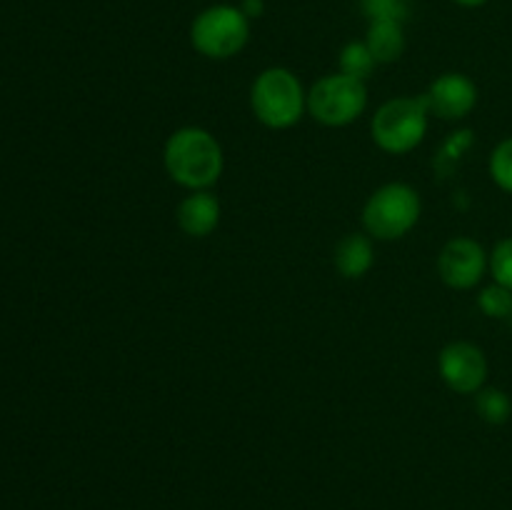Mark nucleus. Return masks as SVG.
<instances>
[{
	"instance_id": "obj_14",
	"label": "nucleus",
	"mask_w": 512,
	"mask_h": 510,
	"mask_svg": "<svg viewBox=\"0 0 512 510\" xmlns=\"http://www.w3.org/2000/svg\"><path fill=\"white\" fill-rule=\"evenodd\" d=\"M338 63H340V73L358 80L368 78V75L375 70V65H378L375 63L373 53H370V48L365 45V40L363 43H360V40H350V43L340 50Z\"/></svg>"
},
{
	"instance_id": "obj_5",
	"label": "nucleus",
	"mask_w": 512,
	"mask_h": 510,
	"mask_svg": "<svg viewBox=\"0 0 512 510\" xmlns=\"http://www.w3.org/2000/svg\"><path fill=\"white\" fill-rule=\"evenodd\" d=\"M250 40V18L240 5H210L190 23V45L210 60H230Z\"/></svg>"
},
{
	"instance_id": "obj_7",
	"label": "nucleus",
	"mask_w": 512,
	"mask_h": 510,
	"mask_svg": "<svg viewBox=\"0 0 512 510\" xmlns=\"http://www.w3.org/2000/svg\"><path fill=\"white\" fill-rule=\"evenodd\" d=\"M490 365L483 348L470 340H453L438 355V375L453 393L475 395L488 383Z\"/></svg>"
},
{
	"instance_id": "obj_15",
	"label": "nucleus",
	"mask_w": 512,
	"mask_h": 510,
	"mask_svg": "<svg viewBox=\"0 0 512 510\" xmlns=\"http://www.w3.org/2000/svg\"><path fill=\"white\" fill-rule=\"evenodd\" d=\"M478 308L483 310V315H488L493 320L512 318V290L503 288L498 283L485 285L478 293Z\"/></svg>"
},
{
	"instance_id": "obj_12",
	"label": "nucleus",
	"mask_w": 512,
	"mask_h": 510,
	"mask_svg": "<svg viewBox=\"0 0 512 510\" xmlns=\"http://www.w3.org/2000/svg\"><path fill=\"white\" fill-rule=\"evenodd\" d=\"M365 45L373 53L375 63L388 65L400 60L405 53V33L403 23H393V20H375L370 23L368 35H365Z\"/></svg>"
},
{
	"instance_id": "obj_13",
	"label": "nucleus",
	"mask_w": 512,
	"mask_h": 510,
	"mask_svg": "<svg viewBox=\"0 0 512 510\" xmlns=\"http://www.w3.org/2000/svg\"><path fill=\"white\" fill-rule=\"evenodd\" d=\"M475 410L490 425H505L512 418V398L503 388H483L475 393Z\"/></svg>"
},
{
	"instance_id": "obj_16",
	"label": "nucleus",
	"mask_w": 512,
	"mask_h": 510,
	"mask_svg": "<svg viewBox=\"0 0 512 510\" xmlns=\"http://www.w3.org/2000/svg\"><path fill=\"white\" fill-rule=\"evenodd\" d=\"M488 173L500 190L512 195V135L500 140L488 160Z\"/></svg>"
},
{
	"instance_id": "obj_9",
	"label": "nucleus",
	"mask_w": 512,
	"mask_h": 510,
	"mask_svg": "<svg viewBox=\"0 0 512 510\" xmlns=\"http://www.w3.org/2000/svg\"><path fill=\"white\" fill-rule=\"evenodd\" d=\"M430 115L440 120H463L478 105V85L465 73H443L423 93Z\"/></svg>"
},
{
	"instance_id": "obj_20",
	"label": "nucleus",
	"mask_w": 512,
	"mask_h": 510,
	"mask_svg": "<svg viewBox=\"0 0 512 510\" xmlns=\"http://www.w3.org/2000/svg\"><path fill=\"white\" fill-rule=\"evenodd\" d=\"M240 10H243V13L253 20V18H260V15H263L265 3L263 0H243V3H240Z\"/></svg>"
},
{
	"instance_id": "obj_4",
	"label": "nucleus",
	"mask_w": 512,
	"mask_h": 510,
	"mask_svg": "<svg viewBox=\"0 0 512 510\" xmlns=\"http://www.w3.org/2000/svg\"><path fill=\"white\" fill-rule=\"evenodd\" d=\"M430 108L423 95L393 98L375 110L370 120V138L383 153L408 155L428 135Z\"/></svg>"
},
{
	"instance_id": "obj_19",
	"label": "nucleus",
	"mask_w": 512,
	"mask_h": 510,
	"mask_svg": "<svg viewBox=\"0 0 512 510\" xmlns=\"http://www.w3.org/2000/svg\"><path fill=\"white\" fill-rule=\"evenodd\" d=\"M470 145H473V133H470V130H458V133L450 135L443 143V150L438 153V158H435V170L448 175L450 170H453L455 160L463 158V153Z\"/></svg>"
},
{
	"instance_id": "obj_11",
	"label": "nucleus",
	"mask_w": 512,
	"mask_h": 510,
	"mask_svg": "<svg viewBox=\"0 0 512 510\" xmlns=\"http://www.w3.org/2000/svg\"><path fill=\"white\" fill-rule=\"evenodd\" d=\"M335 270L348 280H360L373 270L375 245L368 233H348L333 253Z\"/></svg>"
},
{
	"instance_id": "obj_21",
	"label": "nucleus",
	"mask_w": 512,
	"mask_h": 510,
	"mask_svg": "<svg viewBox=\"0 0 512 510\" xmlns=\"http://www.w3.org/2000/svg\"><path fill=\"white\" fill-rule=\"evenodd\" d=\"M453 3H458L460 8H483L488 0H453Z\"/></svg>"
},
{
	"instance_id": "obj_10",
	"label": "nucleus",
	"mask_w": 512,
	"mask_h": 510,
	"mask_svg": "<svg viewBox=\"0 0 512 510\" xmlns=\"http://www.w3.org/2000/svg\"><path fill=\"white\" fill-rule=\"evenodd\" d=\"M180 230L190 238H208L220 225V200L210 190H193L175 210Z\"/></svg>"
},
{
	"instance_id": "obj_18",
	"label": "nucleus",
	"mask_w": 512,
	"mask_h": 510,
	"mask_svg": "<svg viewBox=\"0 0 512 510\" xmlns=\"http://www.w3.org/2000/svg\"><path fill=\"white\" fill-rule=\"evenodd\" d=\"M360 8L370 23H375V20L403 23L410 15V0H360Z\"/></svg>"
},
{
	"instance_id": "obj_1",
	"label": "nucleus",
	"mask_w": 512,
	"mask_h": 510,
	"mask_svg": "<svg viewBox=\"0 0 512 510\" xmlns=\"http://www.w3.org/2000/svg\"><path fill=\"white\" fill-rule=\"evenodd\" d=\"M165 173L185 190H210L225 170L223 145L210 130L198 125L178 128L163 148Z\"/></svg>"
},
{
	"instance_id": "obj_8",
	"label": "nucleus",
	"mask_w": 512,
	"mask_h": 510,
	"mask_svg": "<svg viewBox=\"0 0 512 510\" xmlns=\"http://www.w3.org/2000/svg\"><path fill=\"white\" fill-rule=\"evenodd\" d=\"M490 253L468 235L448 240L438 255V275L448 288L473 290L483 283L488 273Z\"/></svg>"
},
{
	"instance_id": "obj_17",
	"label": "nucleus",
	"mask_w": 512,
	"mask_h": 510,
	"mask_svg": "<svg viewBox=\"0 0 512 510\" xmlns=\"http://www.w3.org/2000/svg\"><path fill=\"white\" fill-rule=\"evenodd\" d=\"M488 273L493 275V283L512 290V235L510 238L498 240L495 248L490 250Z\"/></svg>"
},
{
	"instance_id": "obj_3",
	"label": "nucleus",
	"mask_w": 512,
	"mask_h": 510,
	"mask_svg": "<svg viewBox=\"0 0 512 510\" xmlns=\"http://www.w3.org/2000/svg\"><path fill=\"white\" fill-rule=\"evenodd\" d=\"M423 200L408 183H385L363 205V228L373 240L393 243L420 223Z\"/></svg>"
},
{
	"instance_id": "obj_2",
	"label": "nucleus",
	"mask_w": 512,
	"mask_h": 510,
	"mask_svg": "<svg viewBox=\"0 0 512 510\" xmlns=\"http://www.w3.org/2000/svg\"><path fill=\"white\" fill-rule=\"evenodd\" d=\"M250 108L265 128L288 130L308 113V90L293 70L273 65L250 85Z\"/></svg>"
},
{
	"instance_id": "obj_6",
	"label": "nucleus",
	"mask_w": 512,
	"mask_h": 510,
	"mask_svg": "<svg viewBox=\"0 0 512 510\" xmlns=\"http://www.w3.org/2000/svg\"><path fill=\"white\" fill-rule=\"evenodd\" d=\"M368 108L365 80L345 73H330L308 90V113L325 128H345Z\"/></svg>"
}]
</instances>
